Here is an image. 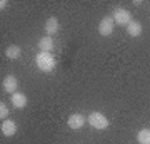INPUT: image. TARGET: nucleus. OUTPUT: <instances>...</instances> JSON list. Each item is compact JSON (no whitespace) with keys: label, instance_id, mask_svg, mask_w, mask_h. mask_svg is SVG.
Listing matches in <instances>:
<instances>
[{"label":"nucleus","instance_id":"11","mask_svg":"<svg viewBox=\"0 0 150 144\" xmlns=\"http://www.w3.org/2000/svg\"><path fill=\"white\" fill-rule=\"evenodd\" d=\"M142 24H140L139 20H132L127 25V32H129L130 37H140V34H142Z\"/></svg>","mask_w":150,"mask_h":144},{"label":"nucleus","instance_id":"1","mask_svg":"<svg viewBox=\"0 0 150 144\" xmlns=\"http://www.w3.org/2000/svg\"><path fill=\"white\" fill-rule=\"evenodd\" d=\"M35 64L42 72H52L57 65V60L52 55V52H38L35 57Z\"/></svg>","mask_w":150,"mask_h":144},{"label":"nucleus","instance_id":"10","mask_svg":"<svg viewBox=\"0 0 150 144\" xmlns=\"http://www.w3.org/2000/svg\"><path fill=\"white\" fill-rule=\"evenodd\" d=\"M54 39L45 35L38 40V49H40V52H50V50H54Z\"/></svg>","mask_w":150,"mask_h":144},{"label":"nucleus","instance_id":"15","mask_svg":"<svg viewBox=\"0 0 150 144\" xmlns=\"http://www.w3.org/2000/svg\"><path fill=\"white\" fill-rule=\"evenodd\" d=\"M0 7H2V10L7 7V2H5V0H2V2H0Z\"/></svg>","mask_w":150,"mask_h":144},{"label":"nucleus","instance_id":"3","mask_svg":"<svg viewBox=\"0 0 150 144\" xmlns=\"http://www.w3.org/2000/svg\"><path fill=\"white\" fill-rule=\"evenodd\" d=\"M113 20H115V24L117 25H129L130 22H132V14H130L127 9H122V7H118V9H115V12H113Z\"/></svg>","mask_w":150,"mask_h":144},{"label":"nucleus","instance_id":"13","mask_svg":"<svg viewBox=\"0 0 150 144\" xmlns=\"http://www.w3.org/2000/svg\"><path fill=\"white\" fill-rule=\"evenodd\" d=\"M139 144H150V129H140L137 134Z\"/></svg>","mask_w":150,"mask_h":144},{"label":"nucleus","instance_id":"7","mask_svg":"<svg viewBox=\"0 0 150 144\" xmlns=\"http://www.w3.org/2000/svg\"><path fill=\"white\" fill-rule=\"evenodd\" d=\"M60 30V24L59 20L55 19V17H50V19H47V22H45V34H47L48 37H52V35H55V34Z\"/></svg>","mask_w":150,"mask_h":144},{"label":"nucleus","instance_id":"4","mask_svg":"<svg viewBox=\"0 0 150 144\" xmlns=\"http://www.w3.org/2000/svg\"><path fill=\"white\" fill-rule=\"evenodd\" d=\"M113 27H115L113 17H110V15L103 17L102 20H100V24H98V34L103 35V37H108V35L113 32Z\"/></svg>","mask_w":150,"mask_h":144},{"label":"nucleus","instance_id":"2","mask_svg":"<svg viewBox=\"0 0 150 144\" xmlns=\"http://www.w3.org/2000/svg\"><path fill=\"white\" fill-rule=\"evenodd\" d=\"M87 121H88V124H90L93 129H97V131L108 128V119L103 116L102 112H92L90 116L87 117Z\"/></svg>","mask_w":150,"mask_h":144},{"label":"nucleus","instance_id":"5","mask_svg":"<svg viewBox=\"0 0 150 144\" xmlns=\"http://www.w3.org/2000/svg\"><path fill=\"white\" fill-rule=\"evenodd\" d=\"M85 121H87V117H83L82 114H72L69 117V121H67V124H69V128L70 129H74V131H77V129H80V128H83V124H85Z\"/></svg>","mask_w":150,"mask_h":144},{"label":"nucleus","instance_id":"8","mask_svg":"<svg viewBox=\"0 0 150 144\" xmlns=\"http://www.w3.org/2000/svg\"><path fill=\"white\" fill-rule=\"evenodd\" d=\"M17 87H18V80H17L15 75H7L4 79V89L5 92H10V94H15L17 92Z\"/></svg>","mask_w":150,"mask_h":144},{"label":"nucleus","instance_id":"14","mask_svg":"<svg viewBox=\"0 0 150 144\" xmlns=\"http://www.w3.org/2000/svg\"><path fill=\"white\" fill-rule=\"evenodd\" d=\"M0 117H8V107L4 104V102H0Z\"/></svg>","mask_w":150,"mask_h":144},{"label":"nucleus","instance_id":"9","mask_svg":"<svg viewBox=\"0 0 150 144\" xmlns=\"http://www.w3.org/2000/svg\"><path fill=\"white\" fill-rule=\"evenodd\" d=\"M12 104L15 109H23V107L27 106V96L25 94H22V92H15V94H12Z\"/></svg>","mask_w":150,"mask_h":144},{"label":"nucleus","instance_id":"6","mask_svg":"<svg viewBox=\"0 0 150 144\" xmlns=\"http://www.w3.org/2000/svg\"><path fill=\"white\" fill-rule=\"evenodd\" d=\"M0 131H2V134H4V136H7V138H12V136L17 133V124H15V121H12V119H5V121L2 123V128H0Z\"/></svg>","mask_w":150,"mask_h":144},{"label":"nucleus","instance_id":"12","mask_svg":"<svg viewBox=\"0 0 150 144\" xmlns=\"http://www.w3.org/2000/svg\"><path fill=\"white\" fill-rule=\"evenodd\" d=\"M20 54H22V49L18 47V45H10V47H7V50H5V55L8 57V59H12V60L18 59Z\"/></svg>","mask_w":150,"mask_h":144}]
</instances>
